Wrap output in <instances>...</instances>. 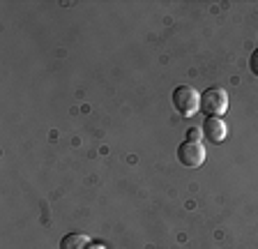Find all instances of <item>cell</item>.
I'll return each instance as SVG.
<instances>
[{"label": "cell", "mask_w": 258, "mask_h": 249, "mask_svg": "<svg viewBox=\"0 0 258 249\" xmlns=\"http://www.w3.org/2000/svg\"><path fill=\"white\" fill-rule=\"evenodd\" d=\"M88 244H90V238L83 233H67L60 240V249H88Z\"/></svg>", "instance_id": "obj_5"}, {"label": "cell", "mask_w": 258, "mask_h": 249, "mask_svg": "<svg viewBox=\"0 0 258 249\" xmlns=\"http://www.w3.org/2000/svg\"><path fill=\"white\" fill-rule=\"evenodd\" d=\"M228 108V92L224 88H208L201 95V111L208 113V118H221Z\"/></svg>", "instance_id": "obj_2"}, {"label": "cell", "mask_w": 258, "mask_h": 249, "mask_svg": "<svg viewBox=\"0 0 258 249\" xmlns=\"http://www.w3.org/2000/svg\"><path fill=\"white\" fill-rule=\"evenodd\" d=\"M203 130H189V141H199V134Z\"/></svg>", "instance_id": "obj_7"}, {"label": "cell", "mask_w": 258, "mask_h": 249, "mask_svg": "<svg viewBox=\"0 0 258 249\" xmlns=\"http://www.w3.org/2000/svg\"><path fill=\"white\" fill-rule=\"evenodd\" d=\"M249 70H251L253 76H258V49L251 53V58H249Z\"/></svg>", "instance_id": "obj_6"}, {"label": "cell", "mask_w": 258, "mask_h": 249, "mask_svg": "<svg viewBox=\"0 0 258 249\" xmlns=\"http://www.w3.org/2000/svg\"><path fill=\"white\" fill-rule=\"evenodd\" d=\"M203 136L208 139V141H212V143H221L228 136V127H226V122H224V118H205V122H203Z\"/></svg>", "instance_id": "obj_4"}, {"label": "cell", "mask_w": 258, "mask_h": 249, "mask_svg": "<svg viewBox=\"0 0 258 249\" xmlns=\"http://www.w3.org/2000/svg\"><path fill=\"white\" fill-rule=\"evenodd\" d=\"M173 106L182 118H194L201 111V95L191 86H177L173 90Z\"/></svg>", "instance_id": "obj_1"}, {"label": "cell", "mask_w": 258, "mask_h": 249, "mask_svg": "<svg viewBox=\"0 0 258 249\" xmlns=\"http://www.w3.org/2000/svg\"><path fill=\"white\" fill-rule=\"evenodd\" d=\"M205 157L208 155H205V148L201 141H189L187 139L177 146V162L187 168H199L205 162Z\"/></svg>", "instance_id": "obj_3"}]
</instances>
